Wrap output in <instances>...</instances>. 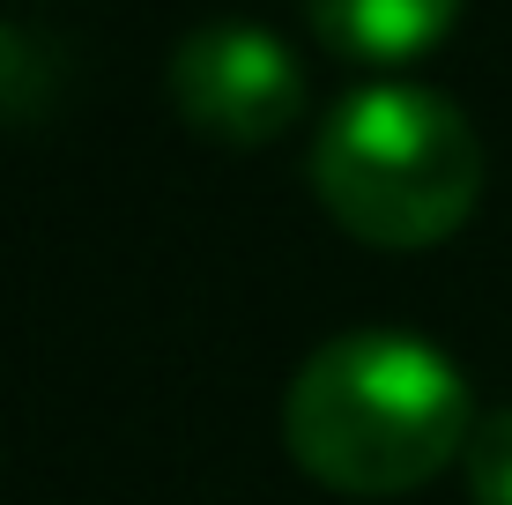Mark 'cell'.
<instances>
[{"mask_svg": "<svg viewBox=\"0 0 512 505\" xmlns=\"http://www.w3.org/2000/svg\"><path fill=\"white\" fill-rule=\"evenodd\" d=\"M461 476H468L475 505H512V409H490L483 424L468 431Z\"/></svg>", "mask_w": 512, "mask_h": 505, "instance_id": "cell-5", "label": "cell"}, {"mask_svg": "<svg viewBox=\"0 0 512 505\" xmlns=\"http://www.w3.org/2000/svg\"><path fill=\"white\" fill-rule=\"evenodd\" d=\"M171 104L201 142L216 149H260L297 127L305 112V67L297 52L260 23H201L171 52Z\"/></svg>", "mask_w": 512, "mask_h": 505, "instance_id": "cell-3", "label": "cell"}, {"mask_svg": "<svg viewBox=\"0 0 512 505\" xmlns=\"http://www.w3.org/2000/svg\"><path fill=\"white\" fill-rule=\"evenodd\" d=\"M312 194L357 246H446L483 194V142L468 112L416 82H372L342 97L312 142Z\"/></svg>", "mask_w": 512, "mask_h": 505, "instance_id": "cell-2", "label": "cell"}, {"mask_svg": "<svg viewBox=\"0 0 512 505\" xmlns=\"http://www.w3.org/2000/svg\"><path fill=\"white\" fill-rule=\"evenodd\" d=\"M468 379L401 327H357L305 357L282 402L290 461L342 498H401L468 454Z\"/></svg>", "mask_w": 512, "mask_h": 505, "instance_id": "cell-1", "label": "cell"}, {"mask_svg": "<svg viewBox=\"0 0 512 505\" xmlns=\"http://www.w3.org/2000/svg\"><path fill=\"white\" fill-rule=\"evenodd\" d=\"M461 0H305V23L327 38V52L364 67H401L431 52L453 30Z\"/></svg>", "mask_w": 512, "mask_h": 505, "instance_id": "cell-4", "label": "cell"}]
</instances>
